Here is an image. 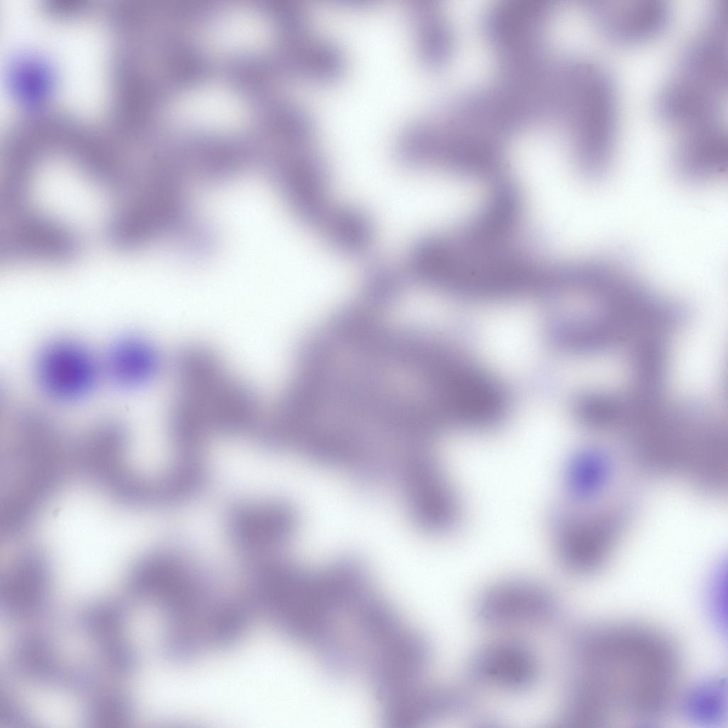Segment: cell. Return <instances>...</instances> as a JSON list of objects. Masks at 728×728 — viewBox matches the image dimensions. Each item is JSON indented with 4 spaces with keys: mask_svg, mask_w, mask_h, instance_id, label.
I'll list each match as a JSON object with an SVG mask.
<instances>
[{
    "mask_svg": "<svg viewBox=\"0 0 728 728\" xmlns=\"http://www.w3.org/2000/svg\"><path fill=\"white\" fill-rule=\"evenodd\" d=\"M571 675L562 711L577 727L616 717L649 724L673 703L681 658L675 645L651 627L620 623L587 628L570 648Z\"/></svg>",
    "mask_w": 728,
    "mask_h": 728,
    "instance_id": "cell-1",
    "label": "cell"
},
{
    "mask_svg": "<svg viewBox=\"0 0 728 728\" xmlns=\"http://www.w3.org/2000/svg\"><path fill=\"white\" fill-rule=\"evenodd\" d=\"M316 407L331 428L414 433L430 424L432 382L412 344L362 334L331 344L319 375Z\"/></svg>",
    "mask_w": 728,
    "mask_h": 728,
    "instance_id": "cell-2",
    "label": "cell"
},
{
    "mask_svg": "<svg viewBox=\"0 0 728 728\" xmlns=\"http://www.w3.org/2000/svg\"><path fill=\"white\" fill-rule=\"evenodd\" d=\"M207 574L171 557L154 554L137 569L132 590L165 616L164 652L190 661L215 648L232 619L238 594H227Z\"/></svg>",
    "mask_w": 728,
    "mask_h": 728,
    "instance_id": "cell-3",
    "label": "cell"
},
{
    "mask_svg": "<svg viewBox=\"0 0 728 728\" xmlns=\"http://www.w3.org/2000/svg\"><path fill=\"white\" fill-rule=\"evenodd\" d=\"M557 107L572 162L586 179H603L611 166L618 134L613 76L599 64L577 56L564 77Z\"/></svg>",
    "mask_w": 728,
    "mask_h": 728,
    "instance_id": "cell-4",
    "label": "cell"
},
{
    "mask_svg": "<svg viewBox=\"0 0 728 728\" xmlns=\"http://www.w3.org/2000/svg\"><path fill=\"white\" fill-rule=\"evenodd\" d=\"M596 509L569 503L549 513L555 554L572 574L590 575L606 564L633 519L636 504L624 498Z\"/></svg>",
    "mask_w": 728,
    "mask_h": 728,
    "instance_id": "cell-5",
    "label": "cell"
},
{
    "mask_svg": "<svg viewBox=\"0 0 728 728\" xmlns=\"http://www.w3.org/2000/svg\"><path fill=\"white\" fill-rule=\"evenodd\" d=\"M33 370L40 391L61 404L89 397L104 377L102 359L83 343L68 337L51 339L41 346Z\"/></svg>",
    "mask_w": 728,
    "mask_h": 728,
    "instance_id": "cell-6",
    "label": "cell"
},
{
    "mask_svg": "<svg viewBox=\"0 0 728 728\" xmlns=\"http://www.w3.org/2000/svg\"><path fill=\"white\" fill-rule=\"evenodd\" d=\"M558 610L557 600L547 587L524 578L493 584L475 605L478 619L493 628L542 625L552 621Z\"/></svg>",
    "mask_w": 728,
    "mask_h": 728,
    "instance_id": "cell-7",
    "label": "cell"
},
{
    "mask_svg": "<svg viewBox=\"0 0 728 728\" xmlns=\"http://www.w3.org/2000/svg\"><path fill=\"white\" fill-rule=\"evenodd\" d=\"M584 8L599 32L621 46L653 41L665 33L672 18L664 0H596L586 1Z\"/></svg>",
    "mask_w": 728,
    "mask_h": 728,
    "instance_id": "cell-8",
    "label": "cell"
},
{
    "mask_svg": "<svg viewBox=\"0 0 728 728\" xmlns=\"http://www.w3.org/2000/svg\"><path fill=\"white\" fill-rule=\"evenodd\" d=\"M658 92L655 112L665 125L681 134L722 125V95L725 90L675 71Z\"/></svg>",
    "mask_w": 728,
    "mask_h": 728,
    "instance_id": "cell-9",
    "label": "cell"
},
{
    "mask_svg": "<svg viewBox=\"0 0 728 728\" xmlns=\"http://www.w3.org/2000/svg\"><path fill=\"white\" fill-rule=\"evenodd\" d=\"M540 666L536 655L515 640L493 642L471 658L468 672L476 683L508 692H523L537 682Z\"/></svg>",
    "mask_w": 728,
    "mask_h": 728,
    "instance_id": "cell-10",
    "label": "cell"
},
{
    "mask_svg": "<svg viewBox=\"0 0 728 728\" xmlns=\"http://www.w3.org/2000/svg\"><path fill=\"white\" fill-rule=\"evenodd\" d=\"M51 573L45 557L32 550L17 555L0 580V611L6 619L21 621L39 615L48 601Z\"/></svg>",
    "mask_w": 728,
    "mask_h": 728,
    "instance_id": "cell-11",
    "label": "cell"
},
{
    "mask_svg": "<svg viewBox=\"0 0 728 728\" xmlns=\"http://www.w3.org/2000/svg\"><path fill=\"white\" fill-rule=\"evenodd\" d=\"M173 115L183 125L225 132L245 122L247 108L242 98L229 87L205 84L182 94L173 106Z\"/></svg>",
    "mask_w": 728,
    "mask_h": 728,
    "instance_id": "cell-12",
    "label": "cell"
},
{
    "mask_svg": "<svg viewBox=\"0 0 728 728\" xmlns=\"http://www.w3.org/2000/svg\"><path fill=\"white\" fill-rule=\"evenodd\" d=\"M678 136L672 148L671 161L681 179L702 185L726 173L727 134L722 126L697 129Z\"/></svg>",
    "mask_w": 728,
    "mask_h": 728,
    "instance_id": "cell-13",
    "label": "cell"
},
{
    "mask_svg": "<svg viewBox=\"0 0 728 728\" xmlns=\"http://www.w3.org/2000/svg\"><path fill=\"white\" fill-rule=\"evenodd\" d=\"M104 377L124 390L147 385L158 374L161 359L156 347L145 338L128 333L108 346L102 358Z\"/></svg>",
    "mask_w": 728,
    "mask_h": 728,
    "instance_id": "cell-14",
    "label": "cell"
},
{
    "mask_svg": "<svg viewBox=\"0 0 728 728\" xmlns=\"http://www.w3.org/2000/svg\"><path fill=\"white\" fill-rule=\"evenodd\" d=\"M611 454L598 446H587L575 452L564 471V487L569 503L587 505L605 491L614 473Z\"/></svg>",
    "mask_w": 728,
    "mask_h": 728,
    "instance_id": "cell-15",
    "label": "cell"
},
{
    "mask_svg": "<svg viewBox=\"0 0 728 728\" xmlns=\"http://www.w3.org/2000/svg\"><path fill=\"white\" fill-rule=\"evenodd\" d=\"M11 669L19 676L41 685L65 689L70 666L60 661L46 637L28 634L18 638L11 653Z\"/></svg>",
    "mask_w": 728,
    "mask_h": 728,
    "instance_id": "cell-16",
    "label": "cell"
},
{
    "mask_svg": "<svg viewBox=\"0 0 728 728\" xmlns=\"http://www.w3.org/2000/svg\"><path fill=\"white\" fill-rule=\"evenodd\" d=\"M270 37V26L259 12L236 7L220 14L208 31V41L220 50H252L264 46Z\"/></svg>",
    "mask_w": 728,
    "mask_h": 728,
    "instance_id": "cell-17",
    "label": "cell"
},
{
    "mask_svg": "<svg viewBox=\"0 0 728 728\" xmlns=\"http://www.w3.org/2000/svg\"><path fill=\"white\" fill-rule=\"evenodd\" d=\"M319 234L337 252L358 256L370 247L375 229L370 215L363 208L344 204L336 205Z\"/></svg>",
    "mask_w": 728,
    "mask_h": 728,
    "instance_id": "cell-18",
    "label": "cell"
},
{
    "mask_svg": "<svg viewBox=\"0 0 728 728\" xmlns=\"http://www.w3.org/2000/svg\"><path fill=\"white\" fill-rule=\"evenodd\" d=\"M680 707L690 722L701 727H717L727 721V681L722 677L700 680L682 695Z\"/></svg>",
    "mask_w": 728,
    "mask_h": 728,
    "instance_id": "cell-19",
    "label": "cell"
},
{
    "mask_svg": "<svg viewBox=\"0 0 728 728\" xmlns=\"http://www.w3.org/2000/svg\"><path fill=\"white\" fill-rule=\"evenodd\" d=\"M409 280L406 272L386 262L368 267L362 278L363 301L380 310H389L400 302Z\"/></svg>",
    "mask_w": 728,
    "mask_h": 728,
    "instance_id": "cell-20",
    "label": "cell"
},
{
    "mask_svg": "<svg viewBox=\"0 0 728 728\" xmlns=\"http://www.w3.org/2000/svg\"><path fill=\"white\" fill-rule=\"evenodd\" d=\"M127 611L122 603L103 600L85 609L80 617L82 631L97 648L124 638Z\"/></svg>",
    "mask_w": 728,
    "mask_h": 728,
    "instance_id": "cell-21",
    "label": "cell"
},
{
    "mask_svg": "<svg viewBox=\"0 0 728 728\" xmlns=\"http://www.w3.org/2000/svg\"><path fill=\"white\" fill-rule=\"evenodd\" d=\"M134 712V705L129 695L109 691L91 699L83 710L82 718L88 727L118 728L129 724Z\"/></svg>",
    "mask_w": 728,
    "mask_h": 728,
    "instance_id": "cell-22",
    "label": "cell"
},
{
    "mask_svg": "<svg viewBox=\"0 0 728 728\" xmlns=\"http://www.w3.org/2000/svg\"><path fill=\"white\" fill-rule=\"evenodd\" d=\"M264 509V508H263ZM242 510L235 515L234 532L244 544L255 545L273 542L283 530L284 515L276 508Z\"/></svg>",
    "mask_w": 728,
    "mask_h": 728,
    "instance_id": "cell-23",
    "label": "cell"
},
{
    "mask_svg": "<svg viewBox=\"0 0 728 728\" xmlns=\"http://www.w3.org/2000/svg\"><path fill=\"white\" fill-rule=\"evenodd\" d=\"M727 567L721 564L711 579L708 591L710 614L719 631L727 632Z\"/></svg>",
    "mask_w": 728,
    "mask_h": 728,
    "instance_id": "cell-24",
    "label": "cell"
},
{
    "mask_svg": "<svg viewBox=\"0 0 728 728\" xmlns=\"http://www.w3.org/2000/svg\"><path fill=\"white\" fill-rule=\"evenodd\" d=\"M31 717L26 709L9 695L0 697V727L5 728L29 726Z\"/></svg>",
    "mask_w": 728,
    "mask_h": 728,
    "instance_id": "cell-25",
    "label": "cell"
}]
</instances>
